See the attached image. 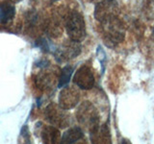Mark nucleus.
Listing matches in <instances>:
<instances>
[{"label": "nucleus", "instance_id": "f8f14e48", "mask_svg": "<svg viewBox=\"0 0 154 144\" xmlns=\"http://www.w3.org/2000/svg\"><path fill=\"white\" fill-rule=\"evenodd\" d=\"M83 136H84V134L82 132L81 128L79 127L69 128L62 136L60 144H73L76 141L80 140V139L83 137Z\"/></svg>", "mask_w": 154, "mask_h": 144}, {"label": "nucleus", "instance_id": "423d86ee", "mask_svg": "<svg viewBox=\"0 0 154 144\" xmlns=\"http://www.w3.org/2000/svg\"><path fill=\"white\" fill-rule=\"evenodd\" d=\"M46 116L47 119L49 121L57 125V126L60 127H66V125H69V114L66 112V110L63 108H58L55 105H50L48 106L46 109Z\"/></svg>", "mask_w": 154, "mask_h": 144}, {"label": "nucleus", "instance_id": "9d476101", "mask_svg": "<svg viewBox=\"0 0 154 144\" xmlns=\"http://www.w3.org/2000/svg\"><path fill=\"white\" fill-rule=\"evenodd\" d=\"M42 138L43 144H60L61 136L59 130L53 126L45 127L42 132Z\"/></svg>", "mask_w": 154, "mask_h": 144}, {"label": "nucleus", "instance_id": "2eb2a0df", "mask_svg": "<svg viewBox=\"0 0 154 144\" xmlns=\"http://www.w3.org/2000/svg\"><path fill=\"white\" fill-rule=\"evenodd\" d=\"M12 1H13L14 3H17V2H19V1H21V0H12Z\"/></svg>", "mask_w": 154, "mask_h": 144}, {"label": "nucleus", "instance_id": "39448f33", "mask_svg": "<svg viewBox=\"0 0 154 144\" xmlns=\"http://www.w3.org/2000/svg\"><path fill=\"white\" fill-rule=\"evenodd\" d=\"M74 84L82 89H91L94 86V72L88 65H82L73 77Z\"/></svg>", "mask_w": 154, "mask_h": 144}, {"label": "nucleus", "instance_id": "9b49d317", "mask_svg": "<svg viewBox=\"0 0 154 144\" xmlns=\"http://www.w3.org/2000/svg\"><path fill=\"white\" fill-rule=\"evenodd\" d=\"M16 7L14 3L10 1H2L0 3V22L5 24L8 23L14 17Z\"/></svg>", "mask_w": 154, "mask_h": 144}, {"label": "nucleus", "instance_id": "4468645a", "mask_svg": "<svg viewBox=\"0 0 154 144\" xmlns=\"http://www.w3.org/2000/svg\"><path fill=\"white\" fill-rule=\"evenodd\" d=\"M119 144H132V143H131V141L129 140V139H127V138H122Z\"/></svg>", "mask_w": 154, "mask_h": 144}, {"label": "nucleus", "instance_id": "6e6552de", "mask_svg": "<svg viewBox=\"0 0 154 144\" xmlns=\"http://www.w3.org/2000/svg\"><path fill=\"white\" fill-rule=\"evenodd\" d=\"M91 141L93 144H112L111 133L106 124L96 125L91 130Z\"/></svg>", "mask_w": 154, "mask_h": 144}, {"label": "nucleus", "instance_id": "20e7f679", "mask_svg": "<svg viewBox=\"0 0 154 144\" xmlns=\"http://www.w3.org/2000/svg\"><path fill=\"white\" fill-rule=\"evenodd\" d=\"M77 119L78 121L84 125L85 127H88L90 131L99 122V115L96 109L93 104L90 102H84L82 104L78 110H77Z\"/></svg>", "mask_w": 154, "mask_h": 144}, {"label": "nucleus", "instance_id": "f03ea898", "mask_svg": "<svg viewBox=\"0 0 154 144\" xmlns=\"http://www.w3.org/2000/svg\"><path fill=\"white\" fill-rule=\"evenodd\" d=\"M67 36L71 40L80 42L86 37V24L83 16L78 12H70L66 17L65 22Z\"/></svg>", "mask_w": 154, "mask_h": 144}, {"label": "nucleus", "instance_id": "f257e3e1", "mask_svg": "<svg viewBox=\"0 0 154 144\" xmlns=\"http://www.w3.org/2000/svg\"><path fill=\"white\" fill-rule=\"evenodd\" d=\"M103 40L108 47H114L122 42L125 37V30L122 22L118 17L101 23Z\"/></svg>", "mask_w": 154, "mask_h": 144}, {"label": "nucleus", "instance_id": "ddd939ff", "mask_svg": "<svg viewBox=\"0 0 154 144\" xmlns=\"http://www.w3.org/2000/svg\"><path fill=\"white\" fill-rule=\"evenodd\" d=\"M73 73V67L71 65H66L61 71V75L59 78V84L58 86L59 88H65V86L69 83L71 75Z\"/></svg>", "mask_w": 154, "mask_h": 144}, {"label": "nucleus", "instance_id": "1a4fd4ad", "mask_svg": "<svg viewBox=\"0 0 154 144\" xmlns=\"http://www.w3.org/2000/svg\"><path fill=\"white\" fill-rule=\"evenodd\" d=\"M81 52V46L79 42L71 40L69 43H66L61 49L57 51V59L60 58V61H67L77 57Z\"/></svg>", "mask_w": 154, "mask_h": 144}, {"label": "nucleus", "instance_id": "dca6fc26", "mask_svg": "<svg viewBox=\"0 0 154 144\" xmlns=\"http://www.w3.org/2000/svg\"><path fill=\"white\" fill-rule=\"evenodd\" d=\"M153 32H154V30H153Z\"/></svg>", "mask_w": 154, "mask_h": 144}, {"label": "nucleus", "instance_id": "0eeeda50", "mask_svg": "<svg viewBox=\"0 0 154 144\" xmlns=\"http://www.w3.org/2000/svg\"><path fill=\"white\" fill-rule=\"evenodd\" d=\"M79 98V92L75 88L65 86L59 96V105L64 110H69L78 104Z\"/></svg>", "mask_w": 154, "mask_h": 144}, {"label": "nucleus", "instance_id": "7ed1b4c3", "mask_svg": "<svg viewBox=\"0 0 154 144\" xmlns=\"http://www.w3.org/2000/svg\"><path fill=\"white\" fill-rule=\"evenodd\" d=\"M119 7L116 0H102L96 3L94 7V16L100 23L106 22L118 17Z\"/></svg>", "mask_w": 154, "mask_h": 144}]
</instances>
